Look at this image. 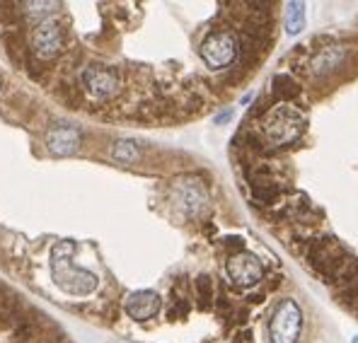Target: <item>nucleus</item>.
<instances>
[{"label": "nucleus", "mask_w": 358, "mask_h": 343, "mask_svg": "<svg viewBox=\"0 0 358 343\" xmlns=\"http://www.w3.org/2000/svg\"><path fill=\"white\" fill-rule=\"evenodd\" d=\"M73 242H61L53 249L51 257V276L61 290L71 293V295H90L97 288V276H92L85 268L73 266L71 254H73Z\"/></svg>", "instance_id": "f257e3e1"}, {"label": "nucleus", "mask_w": 358, "mask_h": 343, "mask_svg": "<svg viewBox=\"0 0 358 343\" xmlns=\"http://www.w3.org/2000/svg\"><path fill=\"white\" fill-rule=\"evenodd\" d=\"M264 136L274 145H291L305 129V116L293 104H276L264 116Z\"/></svg>", "instance_id": "f03ea898"}, {"label": "nucleus", "mask_w": 358, "mask_h": 343, "mask_svg": "<svg viewBox=\"0 0 358 343\" xmlns=\"http://www.w3.org/2000/svg\"><path fill=\"white\" fill-rule=\"evenodd\" d=\"M303 331V312L293 300H281L269 322L271 343H296Z\"/></svg>", "instance_id": "7ed1b4c3"}, {"label": "nucleus", "mask_w": 358, "mask_h": 343, "mask_svg": "<svg viewBox=\"0 0 358 343\" xmlns=\"http://www.w3.org/2000/svg\"><path fill=\"white\" fill-rule=\"evenodd\" d=\"M238 56V41L230 32L218 29V32L208 34L201 44V58L211 71H223Z\"/></svg>", "instance_id": "20e7f679"}, {"label": "nucleus", "mask_w": 358, "mask_h": 343, "mask_svg": "<svg viewBox=\"0 0 358 343\" xmlns=\"http://www.w3.org/2000/svg\"><path fill=\"white\" fill-rule=\"evenodd\" d=\"M225 271H228L230 281H233L235 286L252 288L262 281L264 268H262V261H259L254 254L242 252V254H235V257L230 259L228 266H225Z\"/></svg>", "instance_id": "39448f33"}, {"label": "nucleus", "mask_w": 358, "mask_h": 343, "mask_svg": "<svg viewBox=\"0 0 358 343\" xmlns=\"http://www.w3.org/2000/svg\"><path fill=\"white\" fill-rule=\"evenodd\" d=\"M82 85H85V90L90 92L92 97L107 100V97H111L119 90V77H116V73L109 71V68L90 66L82 71Z\"/></svg>", "instance_id": "423d86ee"}, {"label": "nucleus", "mask_w": 358, "mask_h": 343, "mask_svg": "<svg viewBox=\"0 0 358 343\" xmlns=\"http://www.w3.org/2000/svg\"><path fill=\"white\" fill-rule=\"evenodd\" d=\"M63 46V32L58 27V22L53 19H44L37 24V32H34V51L39 58H53L58 56Z\"/></svg>", "instance_id": "0eeeda50"}, {"label": "nucleus", "mask_w": 358, "mask_h": 343, "mask_svg": "<svg viewBox=\"0 0 358 343\" xmlns=\"http://www.w3.org/2000/svg\"><path fill=\"white\" fill-rule=\"evenodd\" d=\"M160 312V295L153 290H138L126 297V315L136 322H148Z\"/></svg>", "instance_id": "6e6552de"}, {"label": "nucleus", "mask_w": 358, "mask_h": 343, "mask_svg": "<svg viewBox=\"0 0 358 343\" xmlns=\"http://www.w3.org/2000/svg\"><path fill=\"white\" fill-rule=\"evenodd\" d=\"M78 143H80V136H78V131L73 129V126H56V129H51L46 136L48 150L56 155L75 153Z\"/></svg>", "instance_id": "1a4fd4ad"}, {"label": "nucleus", "mask_w": 358, "mask_h": 343, "mask_svg": "<svg viewBox=\"0 0 358 343\" xmlns=\"http://www.w3.org/2000/svg\"><path fill=\"white\" fill-rule=\"evenodd\" d=\"M177 203L179 208H184L186 215H199L206 205V191L199 184L191 181H181L177 186Z\"/></svg>", "instance_id": "9d476101"}, {"label": "nucleus", "mask_w": 358, "mask_h": 343, "mask_svg": "<svg viewBox=\"0 0 358 343\" xmlns=\"http://www.w3.org/2000/svg\"><path fill=\"white\" fill-rule=\"evenodd\" d=\"M346 51L341 46H327L322 48L320 53H317L315 58H312L310 68L315 75H327V73H334L337 68L341 66V61H344Z\"/></svg>", "instance_id": "9b49d317"}, {"label": "nucleus", "mask_w": 358, "mask_h": 343, "mask_svg": "<svg viewBox=\"0 0 358 343\" xmlns=\"http://www.w3.org/2000/svg\"><path fill=\"white\" fill-rule=\"evenodd\" d=\"M305 24V8L301 3H288L286 10V32L298 34Z\"/></svg>", "instance_id": "f8f14e48"}, {"label": "nucleus", "mask_w": 358, "mask_h": 343, "mask_svg": "<svg viewBox=\"0 0 358 343\" xmlns=\"http://www.w3.org/2000/svg\"><path fill=\"white\" fill-rule=\"evenodd\" d=\"M111 158H114L116 163L131 165L138 160V150H136V145L129 143V140H119V143L114 145V150H111Z\"/></svg>", "instance_id": "ddd939ff"}, {"label": "nucleus", "mask_w": 358, "mask_h": 343, "mask_svg": "<svg viewBox=\"0 0 358 343\" xmlns=\"http://www.w3.org/2000/svg\"><path fill=\"white\" fill-rule=\"evenodd\" d=\"M22 8H27L24 12H27L29 17H46L48 19V15H51L58 5L56 3H24Z\"/></svg>", "instance_id": "4468645a"}, {"label": "nucleus", "mask_w": 358, "mask_h": 343, "mask_svg": "<svg viewBox=\"0 0 358 343\" xmlns=\"http://www.w3.org/2000/svg\"><path fill=\"white\" fill-rule=\"evenodd\" d=\"M274 82L278 85V87H276L278 95H293V92H296V87H298V82H293L288 75H278Z\"/></svg>", "instance_id": "2eb2a0df"}, {"label": "nucleus", "mask_w": 358, "mask_h": 343, "mask_svg": "<svg viewBox=\"0 0 358 343\" xmlns=\"http://www.w3.org/2000/svg\"><path fill=\"white\" fill-rule=\"evenodd\" d=\"M230 116H233V111H225V114H218V116H215V124H223V121H230Z\"/></svg>", "instance_id": "dca6fc26"}, {"label": "nucleus", "mask_w": 358, "mask_h": 343, "mask_svg": "<svg viewBox=\"0 0 358 343\" xmlns=\"http://www.w3.org/2000/svg\"><path fill=\"white\" fill-rule=\"evenodd\" d=\"M351 343H358V336H356V339H351Z\"/></svg>", "instance_id": "f3484780"}]
</instances>
